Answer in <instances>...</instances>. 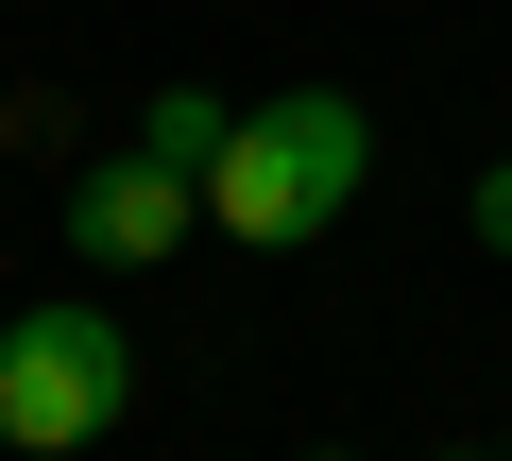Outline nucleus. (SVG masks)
<instances>
[{
  "instance_id": "2",
  "label": "nucleus",
  "mask_w": 512,
  "mask_h": 461,
  "mask_svg": "<svg viewBox=\"0 0 512 461\" xmlns=\"http://www.w3.org/2000/svg\"><path fill=\"white\" fill-rule=\"evenodd\" d=\"M120 410H137V342H120V308L52 291V308L0 325V444H18V461H86Z\"/></svg>"
},
{
  "instance_id": "4",
  "label": "nucleus",
  "mask_w": 512,
  "mask_h": 461,
  "mask_svg": "<svg viewBox=\"0 0 512 461\" xmlns=\"http://www.w3.org/2000/svg\"><path fill=\"white\" fill-rule=\"evenodd\" d=\"M137 137H154V154H188V171H205V154H222V137H239V103H205V86H171V103H154V120H137Z\"/></svg>"
},
{
  "instance_id": "8",
  "label": "nucleus",
  "mask_w": 512,
  "mask_h": 461,
  "mask_svg": "<svg viewBox=\"0 0 512 461\" xmlns=\"http://www.w3.org/2000/svg\"><path fill=\"white\" fill-rule=\"evenodd\" d=\"M495 444H512V427H495Z\"/></svg>"
},
{
  "instance_id": "5",
  "label": "nucleus",
  "mask_w": 512,
  "mask_h": 461,
  "mask_svg": "<svg viewBox=\"0 0 512 461\" xmlns=\"http://www.w3.org/2000/svg\"><path fill=\"white\" fill-rule=\"evenodd\" d=\"M478 240H495V257H512V154H495V171H478Z\"/></svg>"
},
{
  "instance_id": "1",
  "label": "nucleus",
  "mask_w": 512,
  "mask_h": 461,
  "mask_svg": "<svg viewBox=\"0 0 512 461\" xmlns=\"http://www.w3.org/2000/svg\"><path fill=\"white\" fill-rule=\"evenodd\" d=\"M359 171H376V120H359L342 86L239 103V137L205 154V222H222V240H256V257H291V240H325V222L359 205Z\"/></svg>"
},
{
  "instance_id": "6",
  "label": "nucleus",
  "mask_w": 512,
  "mask_h": 461,
  "mask_svg": "<svg viewBox=\"0 0 512 461\" xmlns=\"http://www.w3.org/2000/svg\"><path fill=\"white\" fill-rule=\"evenodd\" d=\"M444 461H512V444H444Z\"/></svg>"
},
{
  "instance_id": "3",
  "label": "nucleus",
  "mask_w": 512,
  "mask_h": 461,
  "mask_svg": "<svg viewBox=\"0 0 512 461\" xmlns=\"http://www.w3.org/2000/svg\"><path fill=\"white\" fill-rule=\"evenodd\" d=\"M188 222H205V171L137 137V154H103V171L69 188V257H86V274H154Z\"/></svg>"
},
{
  "instance_id": "7",
  "label": "nucleus",
  "mask_w": 512,
  "mask_h": 461,
  "mask_svg": "<svg viewBox=\"0 0 512 461\" xmlns=\"http://www.w3.org/2000/svg\"><path fill=\"white\" fill-rule=\"evenodd\" d=\"M308 461H342V444H308Z\"/></svg>"
}]
</instances>
